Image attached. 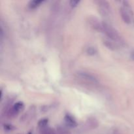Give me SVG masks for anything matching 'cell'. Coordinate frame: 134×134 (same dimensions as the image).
I'll return each instance as SVG.
<instances>
[{
  "label": "cell",
  "instance_id": "6da1fadb",
  "mask_svg": "<svg viewBox=\"0 0 134 134\" xmlns=\"http://www.w3.org/2000/svg\"><path fill=\"white\" fill-rule=\"evenodd\" d=\"M102 24H103V33L106 34L109 39H111L117 44H123L124 43L123 39H122L121 36L119 35L118 31L114 27H113L111 25L107 24V22H103Z\"/></svg>",
  "mask_w": 134,
  "mask_h": 134
},
{
  "label": "cell",
  "instance_id": "7a4b0ae2",
  "mask_svg": "<svg viewBox=\"0 0 134 134\" xmlns=\"http://www.w3.org/2000/svg\"><path fill=\"white\" fill-rule=\"evenodd\" d=\"M123 6L120 8V14L125 23L130 24L133 20V13L130 7L129 2L127 1H122Z\"/></svg>",
  "mask_w": 134,
  "mask_h": 134
},
{
  "label": "cell",
  "instance_id": "3957f363",
  "mask_svg": "<svg viewBox=\"0 0 134 134\" xmlns=\"http://www.w3.org/2000/svg\"><path fill=\"white\" fill-rule=\"evenodd\" d=\"M95 3L98 5V11L99 14L103 17H109L111 13V6L108 1L104 0H98L95 1Z\"/></svg>",
  "mask_w": 134,
  "mask_h": 134
},
{
  "label": "cell",
  "instance_id": "277c9868",
  "mask_svg": "<svg viewBox=\"0 0 134 134\" xmlns=\"http://www.w3.org/2000/svg\"><path fill=\"white\" fill-rule=\"evenodd\" d=\"M88 22L94 30L98 32L103 33V27L102 22H99V20L94 16H90L88 18Z\"/></svg>",
  "mask_w": 134,
  "mask_h": 134
},
{
  "label": "cell",
  "instance_id": "5b68a950",
  "mask_svg": "<svg viewBox=\"0 0 134 134\" xmlns=\"http://www.w3.org/2000/svg\"><path fill=\"white\" fill-rule=\"evenodd\" d=\"M77 76L79 78L81 79L82 80L88 81V82H92V83H98V81L96 77H94L93 75L90 73H87L85 71H79L77 73Z\"/></svg>",
  "mask_w": 134,
  "mask_h": 134
},
{
  "label": "cell",
  "instance_id": "8992f818",
  "mask_svg": "<svg viewBox=\"0 0 134 134\" xmlns=\"http://www.w3.org/2000/svg\"><path fill=\"white\" fill-rule=\"evenodd\" d=\"M64 120L66 126H68L69 128H75L77 126V123L75 119L69 114L65 115V116H64Z\"/></svg>",
  "mask_w": 134,
  "mask_h": 134
},
{
  "label": "cell",
  "instance_id": "52a82bcc",
  "mask_svg": "<svg viewBox=\"0 0 134 134\" xmlns=\"http://www.w3.org/2000/svg\"><path fill=\"white\" fill-rule=\"evenodd\" d=\"M103 43L108 49L111 51H116L119 48L117 43L110 39H104L103 40Z\"/></svg>",
  "mask_w": 134,
  "mask_h": 134
},
{
  "label": "cell",
  "instance_id": "ba28073f",
  "mask_svg": "<svg viewBox=\"0 0 134 134\" xmlns=\"http://www.w3.org/2000/svg\"><path fill=\"white\" fill-rule=\"evenodd\" d=\"M86 124L91 129H94V128H97L98 126L99 123H98V121L97 120V119L96 118L91 116V117H89L87 119V120H86Z\"/></svg>",
  "mask_w": 134,
  "mask_h": 134
},
{
  "label": "cell",
  "instance_id": "9c48e42d",
  "mask_svg": "<svg viewBox=\"0 0 134 134\" xmlns=\"http://www.w3.org/2000/svg\"><path fill=\"white\" fill-rule=\"evenodd\" d=\"M44 1L42 0H32L30 1L28 3V7L30 9H34L39 7Z\"/></svg>",
  "mask_w": 134,
  "mask_h": 134
},
{
  "label": "cell",
  "instance_id": "30bf717a",
  "mask_svg": "<svg viewBox=\"0 0 134 134\" xmlns=\"http://www.w3.org/2000/svg\"><path fill=\"white\" fill-rule=\"evenodd\" d=\"M39 133L40 134H56L55 131L52 128H49V127L40 128Z\"/></svg>",
  "mask_w": 134,
  "mask_h": 134
},
{
  "label": "cell",
  "instance_id": "8fae6325",
  "mask_svg": "<svg viewBox=\"0 0 134 134\" xmlns=\"http://www.w3.org/2000/svg\"><path fill=\"white\" fill-rule=\"evenodd\" d=\"M13 108L14 109V110L16 111V112L19 113L20 111H21L22 110L24 109V103H22V102H17V103H16L13 106Z\"/></svg>",
  "mask_w": 134,
  "mask_h": 134
},
{
  "label": "cell",
  "instance_id": "7c38bea8",
  "mask_svg": "<svg viewBox=\"0 0 134 134\" xmlns=\"http://www.w3.org/2000/svg\"><path fill=\"white\" fill-rule=\"evenodd\" d=\"M48 123V119H41V120L38 122V126H39L40 128H45V127H47Z\"/></svg>",
  "mask_w": 134,
  "mask_h": 134
},
{
  "label": "cell",
  "instance_id": "4fadbf2b",
  "mask_svg": "<svg viewBox=\"0 0 134 134\" xmlns=\"http://www.w3.org/2000/svg\"><path fill=\"white\" fill-rule=\"evenodd\" d=\"M97 49L94 47H90L86 49V53L90 56H94V55L96 54L97 53Z\"/></svg>",
  "mask_w": 134,
  "mask_h": 134
},
{
  "label": "cell",
  "instance_id": "5bb4252c",
  "mask_svg": "<svg viewBox=\"0 0 134 134\" xmlns=\"http://www.w3.org/2000/svg\"><path fill=\"white\" fill-rule=\"evenodd\" d=\"M3 127H4V129L7 131H12L16 129L15 127H14L13 125H11V124H4Z\"/></svg>",
  "mask_w": 134,
  "mask_h": 134
},
{
  "label": "cell",
  "instance_id": "9a60e30c",
  "mask_svg": "<svg viewBox=\"0 0 134 134\" xmlns=\"http://www.w3.org/2000/svg\"><path fill=\"white\" fill-rule=\"evenodd\" d=\"M57 132L58 134H68V131L65 128H62V127H59L57 129Z\"/></svg>",
  "mask_w": 134,
  "mask_h": 134
},
{
  "label": "cell",
  "instance_id": "2e32d148",
  "mask_svg": "<svg viewBox=\"0 0 134 134\" xmlns=\"http://www.w3.org/2000/svg\"><path fill=\"white\" fill-rule=\"evenodd\" d=\"M80 1L79 0H71L69 1V5L71 7H76L79 4Z\"/></svg>",
  "mask_w": 134,
  "mask_h": 134
},
{
  "label": "cell",
  "instance_id": "e0dca14e",
  "mask_svg": "<svg viewBox=\"0 0 134 134\" xmlns=\"http://www.w3.org/2000/svg\"><path fill=\"white\" fill-rule=\"evenodd\" d=\"M131 57H132V58L134 60V52H133V53H132V54H131Z\"/></svg>",
  "mask_w": 134,
  "mask_h": 134
},
{
  "label": "cell",
  "instance_id": "ac0fdd59",
  "mask_svg": "<svg viewBox=\"0 0 134 134\" xmlns=\"http://www.w3.org/2000/svg\"><path fill=\"white\" fill-rule=\"evenodd\" d=\"M27 134H32V132H29V133H27Z\"/></svg>",
  "mask_w": 134,
  "mask_h": 134
}]
</instances>
